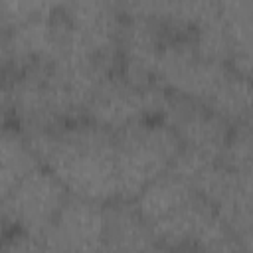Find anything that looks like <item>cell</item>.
Wrapping results in <instances>:
<instances>
[{
  "label": "cell",
  "instance_id": "11",
  "mask_svg": "<svg viewBox=\"0 0 253 253\" xmlns=\"http://www.w3.org/2000/svg\"><path fill=\"white\" fill-rule=\"evenodd\" d=\"M196 194L192 186H188L182 178H178L172 172H166L152 184H148L132 202L136 211L142 215V219L152 225L172 213L178 206H182L186 200H190Z\"/></svg>",
  "mask_w": 253,
  "mask_h": 253
},
{
  "label": "cell",
  "instance_id": "10",
  "mask_svg": "<svg viewBox=\"0 0 253 253\" xmlns=\"http://www.w3.org/2000/svg\"><path fill=\"white\" fill-rule=\"evenodd\" d=\"M107 235L105 249L109 253H164L150 225L136 211L134 204L121 202L105 208Z\"/></svg>",
  "mask_w": 253,
  "mask_h": 253
},
{
  "label": "cell",
  "instance_id": "6",
  "mask_svg": "<svg viewBox=\"0 0 253 253\" xmlns=\"http://www.w3.org/2000/svg\"><path fill=\"white\" fill-rule=\"evenodd\" d=\"M105 235L107 213L103 204L69 194L51 225L38 239L47 253H101Z\"/></svg>",
  "mask_w": 253,
  "mask_h": 253
},
{
  "label": "cell",
  "instance_id": "12",
  "mask_svg": "<svg viewBox=\"0 0 253 253\" xmlns=\"http://www.w3.org/2000/svg\"><path fill=\"white\" fill-rule=\"evenodd\" d=\"M42 162L30 146L26 134L4 128L0 138V192L6 196L22 178L40 168Z\"/></svg>",
  "mask_w": 253,
  "mask_h": 253
},
{
  "label": "cell",
  "instance_id": "13",
  "mask_svg": "<svg viewBox=\"0 0 253 253\" xmlns=\"http://www.w3.org/2000/svg\"><path fill=\"white\" fill-rule=\"evenodd\" d=\"M253 107V83L239 75L233 67L208 101L206 109L223 119L227 125H237Z\"/></svg>",
  "mask_w": 253,
  "mask_h": 253
},
{
  "label": "cell",
  "instance_id": "16",
  "mask_svg": "<svg viewBox=\"0 0 253 253\" xmlns=\"http://www.w3.org/2000/svg\"><path fill=\"white\" fill-rule=\"evenodd\" d=\"M231 67L253 83V53H237L231 59Z\"/></svg>",
  "mask_w": 253,
  "mask_h": 253
},
{
  "label": "cell",
  "instance_id": "3",
  "mask_svg": "<svg viewBox=\"0 0 253 253\" xmlns=\"http://www.w3.org/2000/svg\"><path fill=\"white\" fill-rule=\"evenodd\" d=\"M229 71L231 67L227 63L202 57L192 38H182L162 45L156 65V83L174 95L206 107Z\"/></svg>",
  "mask_w": 253,
  "mask_h": 253
},
{
  "label": "cell",
  "instance_id": "5",
  "mask_svg": "<svg viewBox=\"0 0 253 253\" xmlns=\"http://www.w3.org/2000/svg\"><path fill=\"white\" fill-rule=\"evenodd\" d=\"M67 198L69 192L65 186L42 164L2 196V215L6 223H14L24 233L40 237L51 225Z\"/></svg>",
  "mask_w": 253,
  "mask_h": 253
},
{
  "label": "cell",
  "instance_id": "7",
  "mask_svg": "<svg viewBox=\"0 0 253 253\" xmlns=\"http://www.w3.org/2000/svg\"><path fill=\"white\" fill-rule=\"evenodd\" d=\"M164 125H168L182 142V148L221 160L223 148L229 140V125L213 115L204 105L170 93L162 111Z\"/></svg>",
  "mask_w": 253,
  "mask_h": 253
},
{
  "label": "cell",
  "instance_id": "2",
  "mask_svg": "<svg viewBox=\"0 0 253 253\" xmlns=\"http://www.w3.org/2000/svg\"><path fill=\"white\" fill-rule=\"evenodd\" d=\"M180 150V138L164 123L138 121L115 132L119 200L134 202L148 184L170 172Z\"/></svg>",
  "mask_w": 253,
  "mask_h": 253
},
{
  "label": "cell",
  "instance_id": "14",
  "mask_svg": "<svg viewBox=\"0 0 253 253\" xmlns=\"http://www.w3.org/2000/svg\"><path fill=\"white\" fill-rule=\"evenodd\" d=\"M59 4L53 2H36V0H2L0 2V24L2 30H10L24 22H30L38 16L53 14Z\"/></svg>",
  "mask_w": 253,
  "mask_h": 253
},
{
  "label": "cell",
  "instance_id": "15",
  "mask_svg": "<svg viewBox=\"0 0 253 253\" xmlns=\"http://www.w3.org/2000/svg\"><path fill=\"white\" fill-rule=\"evenodd\" d=\"M2 253H47V251L38 237L22 231V233H14L12 237L6 239Z\"/></svg>",
  "mask_w": 253,
  "mask_h": 253
},
{
  "label": "cell",
  "instance_id": "1",
  "mask_svg": "<svg viewBox=\"0 0 253 253\" xmlns=\"http://www.w3.org/2000/svg\"><path fill=\"white\" fill-rule=\"evenodd\" d=\"M40 162L71 196L91 202L119 200L115 132L83 123L26 134Z\"/></svg>",
  "mask_w": 253,
  "mask_h": 253
},
{
  "label": "cell",
  "instance_id": "17",
  "mask_svg": "<svg viewBox=\"0 0 253 253\" xmlns=\"http://www.w3.org/2000/svg\"><path fill=\"white\" fill-rule=\"evenodd\" d=\"M235 130L241 132L243 136H247V138L253 142V107H251V111L241 119V123L235 125Z\"/></svg>",
  "mask_w": 253,
  "mask_h": 253
},
{
  "label": "cell",
  "instance_id": "9",
  "mask_svg": "<svg viewBox=\"0 0 253 253\" xmlns=\"http://www.w3.org/2000/svg\"><path fill=\"white\" fill-rule=\"evenodd\" d=\"M211 206L229 227L239 249L253 253V164L229 170L227 184Z\"/></svg>",
  "mask_w": 253,
  "mask_h": 253
},
{
  "label": "cell",
  "instance_id": "4",
  "mask_svg": "<svg viewBox=\"0 0 253 253\" xmlns=\"http://www.w3.org/2000/svg\"><path fill=\"white\" fill-rule=\"evenodd\" d=\"M170 91L160 83L136 87L125 75H107L93 93L85 113L91 123L119 132L125 126L144 121L146 115L164 111Z\"/></svg>",
  "mask_w": 253,
  "mask_h": 253
},
{
  "label": "cell",
  "instance_id": "8",
  "mask_svg": "<svg viewBox=\"0 0 253 253\" xmlns=\"http://www.w3.org/2000/svg\"><path fill=\"white\" fill-rule=\"evenodd\" d=\"M162 26L138 14H126L119 36V49L123 53L125 77L136 87H150L156 83V65L160 57Z\"/></svg>",
  "mask_w": 253,
  "mask_h": 253
}]
</instances>
